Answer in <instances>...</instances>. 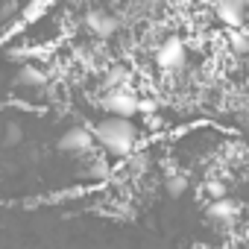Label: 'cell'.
Returning <instances> with one entry per match:
<instances>
[{
  "mask_svg": "<svg viewBox=\"0 0 249 249\" xmlns=\"http://www.w3.org/2000/svg\"><path fill=\"white\" fill-rule=\"evenodd\" d=\"M94 141L103 147L106 156L111 159H126L132 156L135 144H138V129H135V123L129 117H114V114H106L103 120H97L94 126Z\"/></svg>",
  "mask_w": 249,
  "mask_h": 249,
  "instance_id": "cell-1",
  "label": "cell"
},
{
  "mask_svg": "<svg viewBox=\"0 0 249 249\" xmlns=\"http://www.w3.org/2000/svg\"><path fill=\"white\" fill-rule=\"evenodd\" d=\"M138 94L126 85H117V88H108L103 97H100V108L106 114H114V117H135L138 114Z\"/></svg>",
  "mask_w": 249,
  "mask_h": 249,
  "instance_id": "cell-2",
  "label": "cell"
},
{
  "mask_svg": "<svg viewBox=\"0 0 249 249\" xmlns=\"http://www.w3.org/2000/svg\"><path fill=\"white\" fill-rule=\"evenodd\" d=\"M185 59H188V50H185L182 38H167L156 50V65L161 71H179V68H185Z\"/></svg>",
  "mask_w": 249,
  "mask_h": 249,
  "instance_id": "cell-3",
  "label": "cell"
},
{
  "mask_svg": "<svg viewBox=\"0 0 249 249\" xmlns=\"http://www.w3.org/2000/svg\"><path fill=\"white\" fill-rule=\"evenodd\" d=\"M94 132L88 126H71L68 132H62L59 138V150L62 153H88L94 147Z\"/></svg>",
  "mask_w": 249,
  "mask_h": 249,
  "instance_id": "cell-4",
  "label": "cell"
},
{
  "mask_svg": "<svg viewBox=\"0 0 249 249\" xmlns=\"http://www.w3.org/2000/svg\"><path fill=\"white\" fill-rule=\"evenodd\" d=\"M214 9H217L220 24H226L231 30H237V27L246 24V3H243V0H217Z\"/></svg>",
  "mask_w": 249,
  "mask_h": 249,
  "instance_id": "cell-5",
  "label": "cell"
},
{
  "mask_svg": "<svg viewBox=\"0 0 249 249\" xmlns=\"http://www.w3.org/2000/svg\"><path fill=\"white\" fill-rule=\"evenodd\" d=\"M85 27H88L94 36L108 38V36H114V33H117V18H114V15H108V12H103V9H91V12L85 15Z\"/></svg>",
  "mask_w": 249,
  "mask_h": 249,
  "instance_id": "cell-6",
  "label": "cell"
},
{
  "mask_svg": "<svg viewBox=\"0 0 249 249\" xmlns=\"http://www.w3.org/2000/svg\"><path fill=\"white\" fill-rule=\"evenodd\" d=\"M237 214H240V205H237L234 199H229V196L214 199V202L208 205V220L223 223V226H231V223L237 220Z\"/></svg>",
  "mask_w": 249,
  "mask_h": 249,
  "instance_id": "cell-7",
  "label": "cell"
},
{
  "mask_svg": "<svg viewBox=\"0 0 249 249\" xmlns=\"http://www.w3.org/2000/svg\"><path fill=\"white\" fill-rule=\"evenodd\" d=\"M18 85H27V88H41L44 82H47V73L41 71V68H36V65H24L21 71H18Z\"/></svg>",
  "mask_w": 249,
  "mask_h": 249,
  "instance_id": "cell-8",
  "label": "cell"
},
{
  "mask_svg": "<svg viewBox=\"0 0 249 249\" xmlns=\"http://www.w3.org/2000/svg\"><path fill=\"white\" fill-rule=\"evenodd\" d=\"M85 176H88L91 182H106V179L111 176V161H108V156H97V159H91L88 167H85Z\"/></svg>",
  "mask_w": 249,
  "mask_h": 249,
  "instance_id": "cell-9",
  "label": "cell"
},
{
  "mask_svg": "<svg viewBox=\"0 0 249 249\" xmlns=\"http://www.w3.org/2000/svg\"><path fill=\"white\" fill-rule=\"evenodd\" d=\"M164 191H167L170 196H182V194L188 191V176L170 173V176H167V182H164Z\"/></svg>",
  "mask_w": 249,
  "mask_h": 249,
  "instance_id": "cell-10",
  "label": "cell"
},
{
  "mask_svg": "<svg viewBox=\"0 0 249 249\" xmlns=\"http://www.w3.org/2000/svg\"><path fill=\"white\" fill-rule=\"evenodd\" d=\"M126 79H129V71H126V68H111V71L106 73V88L126 85Z\"/></svg>",
  "mask_w": 249,
  "mask_h": 249,
  "instance_id": "cell-11",
  "label": "cell"
},
{
  "mask_svg": "<svg viewBox=\"0 0 249 249\" xmlns=\"http://www.w3.org/2000/svg\"><path fill=\"white\" fill-rule=\"evenodd\" d=\"M21 138H24L21 126H18V123H9L6 132H3V147H18V144H21Z\"/></svg>",
  "mask_w": 249,
  "mask_h": 249,
  "instance_id": "cell-12",
  "label": "cell"
},
{
  "mask_svg": "<svg viewBox=\"0 0 249 249\" xmlns=\"http://www.w3.org/2000/svg\"><path fill=\"white\" fill-rule=\"evenodd\" d=\"M205 194H208L211 199H223V196H226V185H223L220 179H208V182H205Z\"/></svg>",
  "mask_w": 249,
  "mask_h": 249,
  "instance_id": "cell-13",
  "label": "cell"
},
{
  "mask_svg": "<svg viewBox=\"0 0 249 249\" xmlns=\"http://www.w3.org/2000/svg\"><path fill=\"white\" fill-rule=\"evenodd\" d=\"M147 161H150V159H147V153L132 156V159H129V173H144V170H147Z\"/></svg>",
  "mask_w": 249,
  "mask_h": 249,
  "instance_id": "cell-14",
  "label": "cell"
},
{
  "mask_svg": "<svg viewBox=\"0 0 249 249\" xmlns=\"http://www.w3.org/2000/svg\"><path fill=\"white\" fill-rule=\"evenodd\" d=\"M229 41H231V50H237V53H246V50H249V38H246L243 33H231Z\"/></svg>",
  "mask_w": 249,
  "mask_h": 249,
  "instance_id": "cell-15",
  "label": "cell"
},
{
  "mask_svg": "<svg viewBox=\"0 0 249 249\" xmlns=\"http://www.w3.org/2000/svg\"><path fill=\"white\" fill-rule=\"evenodd\" d=\"M153 111H156V103L150 97H141L138 100V114H153Z\"/></svg>",
  "mask_w": 249,
  "mask_h": 249,
  "instance_id": "cell-16",
  "label": "cell"
},
{
  "mask_svg": "<svg viewBox=\"0 0 249 249\" xmlns=\"http://www.w3.org/2000/svg\"><path fill=\"white\" fill-rule=\"evenodd\" d=\"M194 3H202V6H205V3H211V0H194Z\"/></svg>",
  "mask_w": 249,
  "mask_h": 249,
  "instance_id": "cell-17",
  "label": "cell"
}]
</instances>
